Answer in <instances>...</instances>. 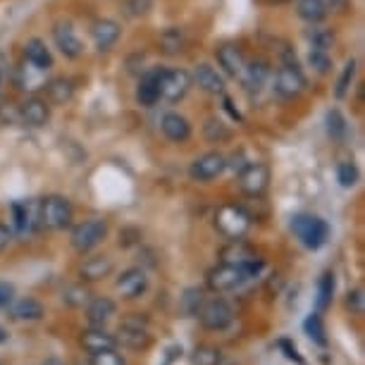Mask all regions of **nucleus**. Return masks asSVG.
Returning <instances> with one entry per match:
<instances>
[{
  "label": "nucleus",
  "instance_id": "nucleus-1",
  "mask_svg": "<svg viewBox=\"0 0 365 365\" xmlns=\"http://www.w3.org/2000/svg\"><path fill=\"white\" fill-rule=\"evenodd\" d=\"M292 232H294V237L306 246V249L318 251L325 246V241L329 237V225L318 215L301 212V215L292 217Z\"/></svg>",
  "mask_w": 365,
  "mask_h": 365
},
{
  "label": "nucleus",
  "instance_id": "nucleus-2",
  "mask_svg": "<svg viewBox=\"0 0 365 365\" xmlns=\"http://www.w3.org/2000/svg\"><path fill=\"white\" fill-rule=\"evenodd\" d=\"M253 220L249 217V212L246 208H241V205H234V203H227L222 205L217 212H215V227L217 232L222 234V237L232 239V241H239L244 237L246 232H249Z\"/></svg>",
  "mask_w": 365,
  "mask_h": 365
},
{
  "label": "nucleus",
  "instance_id": "nucleus-3",
  "mask_svg": "<svg viewBox=\"0 0 365 365\" xmlns=\"http://www.w3.org/2000/svg\"><path fill=\"white\" fill-rule=\"evenodd\" d=\"M74 220V208L65 196H46L41 201V227L53 232L67 230Z\"/></svg>",
  "mask_w": 365,
  "mask_h": 365
},
{
  "label": "nucleus",
  "instance_id": "nucleus-4",
  "mask_svg": "<svg viewBox=\"0 0 365 365\" xmlns=\"http://www.w3.org/2000/svg\"><path fill=\"white\" fill-rule=\"evenodd\" d=\"M106 237H108V222L101 217H93V220H86V222H79L74 227L70 234V244L74 251L84 256V253L93 251Z\"/></svg>",
  "mask_w": 365,
  "mask_h": 365
},
{
  "label": "nucleus",
  "instance_id": "nucleus-5",
  "mask_svg": "<svg viewBox=\"0 0 365 365\" xmlns=\"http://www.w3.org/2000/svg\"><path fill=\"white\" fill-rule=\"evenodd\" d=\"M306 77H303V72L299 70V65L296 63H284L279 67L277 72H274V96H277L279 101H296L299 96L306 91Z\"/></svg>",
  "mask_w": 365,
  "mask_h": 365
},
{
  "label": "nucleus",
  "instance_id": "nucleus-6",
  "mask_svg": "<svg viewBox=\"0 0 365 365\" xmlns=\"http://www.w3.org/2000/svg\"><path fill=\"white\" fill-rule=\"evenodd\" d=\"M196 318L201 320V325L205 329H212V332H222L232 325L234 320V311L232 306L222 299H210V301H203L201 308H198Z\"/></svg>",
  "mask_w": 365,
  "mask_h": 365
},
{
  "label": "nucleus",
  "instance_id": "nucleus-7",
  "mask_svg": "<svg viewBox=\"0 0 365 365\" xmlns=\"http://www.w3.org/2000/svg\"><path fill=\"white\" fill-rule=\"evenodd\" d=\"M270 187V168L265 163H249L239 172V189L241 194L260 198Z\"/></svg>",
  "mask_w": 365,
  "mask_h": 365
},
{
  "label": "nucleus",
  "instance_id": "nucleus-8",
  "mask_svg": "<svg viewBox=\"0 0 365 365\" xmlns=\"http://www.w3.org/2000/svg\"><path fill=\"white\" fill-rule=\"evenodd\" d=\"M158 84H160V98L177 103L182 101L184 96L189 93L191 84V74L187 70H179V67H170V70H160V77H158Z\"/></svg>",
  "mask_w": 365,
  "mask_h": 365
},
{
  "label": "nucleus",
  "instance_id": "nucleus-9",
  "mask_svg": "<svg viewBox=\"0 0 365 365\" xmlns=\"http://www.w3.org/2000/svg\"><path fill=\"white\" fill-rule=\"evenodd\" d=\"M222 263L241 267L244 274H246V279L263 270V260H260L256 253L249 249V246L241 244V241H232V244L222 251Z\"/></svg>",
  "mask_w": 365,
  "mask_h": 365
},
{
  "label": "nucleus",
  "instance_id": "nucleus-10",
  "mask_svg": "<svg viewBox=\"0 0 365 365\" xmlns=\"http://www.w3.org/2000/svg\"><path fill=\"white\" fill-rule=\"evenodd\" d=\"M115 339L117 344H122V346H127V349H134V351L146 349L150 344V334L146 332V320H143L139 313H132L122 322L120 334H117Z\"/></svg>",
  "mask_w": 365,
  "mask_h": 365
},
{
  "label": "nucleus",
  "instance_id": "nucleus-11",
  "mask_svg": "<svg viewBox=\"0 0 365 365\" xmlns=\"http://www.w3.org/2000/svg\"><path fill=\"white\" fill-rule=\"evenodd\" d=\"M227 170V158L220 150H210V153L198 155L189 168V175L194 182H212Z\"/></svg>",
  "mask_w": 365,
  "mask_h": 365
},
{
  "label": "nucleus",
  "instance_id": "nucleus-12",
  "mask_svg": "<svg viewBox=\"0 0 365 365\" xmlns=\"http://www.w3.org/2000/svg\"><path fill=\"white\" fill-rule=\"evenodd\" d=\"M19 122L31 129L46 127L48 122H51V103L36 93L26 96L22 101V106H19Z\"/></svg>",
  "mask_w": 365,
  "mask_h": 365
},
{
  "label": "nucleus",
  "instance_id": "nucleus-13",
  "mask_svg": "<svg viewBox=\"0 0 365 365\" xmlns=\"http://www.w3.org/2000/svg\"><path fill=\"white\" fill-rule=\"evenodd\" d=\"M244 279H246L244 270L237 265H230V263H220L217 267H212L208 272V277H205L208 289H212V292H217V294L232 292V289H237Z\"/></svg>",
  "mask_w": 365,
  "mask_h": 365
},
{
  "label": "nucleus",
  "instance_id": "nucleus-14",
  "mask_svg": "<svg viewBox=\"0 0 365 365\" xmlns=\"http://www.w3.org/2000/svg\"><path fill=\"white\" fill-rule=\"evenodd\" d=\"M12 217L19 234H31L41 227V201H17L12 203Z\"/></svg>",
  "mask_w": 365,
  "mask_h": 365
},
{
  "label": "nucleus",
  "instance_id": "nucleus-15",
  "mask_svg": "<svg viewBox=\"0 0 365 365\" xmlns=\"http://www.w3.org/2000/svg\"><path fill=\"white\" fill-rule=\"evenodd\" d=\"M53 41H55V48H58L67 60H77L81 58V53H84V46H81L77 31L67 22H58L53 26Z\"/></svg>",
  "mask_w": 365,
  "mask_h": 365
},
{
  "label": "nucleus",
  "instance_id": "nucleus-16",
  "mask_svg": "<svg viewBox=\"0 0 365 365\" xmlns=\"http://www.w3.org/2000/svg\"><path fill=\"white\" fill-rule=\"evenodd\" d=\"M215 58H217V65L222 67V72L227 74V77H234V79H241V74H244V70H246V63H249L244 51H241L237 43L220 46Z\"/></svg>",
  "mask_w": 365,
  "mask_h": 365
},
{
  "label": "nucleus",
  "instance_id": "nucleus-17",
  "mask_svg": "<svg viewBox=\"0 0 365 365\" xmlns=\"http://www.w3.org/2000/svg\"><path fill=\"white\" fill-rule=\"evenodd\" d=\"M191 84H196L203 93L222 96L225 93V79L215 67L208 63H198L191 72Z\"/></svg>",
  "mask_w": 365,
  "mask_h": 365
},
{
  "label": "nucleus",
  "instance_id": "nucleus-18",
  "mask_svg": "<svg viewBox=\"0 0 365 365\" xmlns=\"http://www.w3.org/2000/svg\"><path fill=\"white\" fill-rule=\"evenodd\" d=\"M15 84H17V88H22L26 93H36L41 88H46L48 72L24 60V63L15 70Z\"/></svg>",
  "mask_w": 365,
  "mask_h": 365
},
{
  "label": "nucleus",
  "instance_id": "nucleus-19",
  "mask_svg": "<svg viewBox=\"0 0 365 365\" xmlns=\"http://www.w3.org/2000/svg\"><path fill=\"white\" fill-rule=\"evenodd\" d=\"M163 136L172 143H187L191 139V125L184 115L179 113H165L160 120Z\"/></svg>",
  "mask_w": 365,
  "mask_h": 365
},
{
  "label": "nucleus",
  "instance_id": "nucleus-20",
  "mask_svg": "<svg viewBox=\"0 0 365 365\" xmlns=\"http://www.w3.org/2000/svg\"><path fill=\"white\" fill-rule=\"evenodd\" d=\"M122 36V26L115 19H98L91 24V38L101 53H108Z\"/></svg>",
  "mask_w": 365,
  "mask_h": 365
},
{
  "label": "nucleus",
  "instance_id": "nucleus-21",
  "mask_svg": "<svg viewBox=\"0 0 365 365\" xmlns=\"http://www.w3.org/2000/svg\"><path fill=\"white\" fill-rule=\"evenodd\" d=\"M146 287H148V277L141 267H132V270L122 272L115 282V289L125 296V299H139V296L146 292Z\"/></svg>",
  "mask_w": 365,
  "mask_h": 365
},
{
  "label": "nucleus",
  "instance_id": "nucleus-22",
  "mask_svg": "<svg viewBox=\"0 0 365 365\" xmlns=\"http://www.w3.org/2000/svg\"><path fill=\"white\" fill-rule=\"evenodd\" d=\"M117 315V306L113 299L108 296H96V299H88L86 303V318L93 327H106L110 320Z\"/></svg>",
  "mask_w": 365,
  "mask_h": 365
},
{
  "label": "nucleus",
  "instance_id": "nucleus-23",
  "mask_svg": "<svg viewBox=\"0 0 365 365\" xmlns=\"http://www.w3.org/2000/svg\"><path fill=\"white\" fill-rule=\"evenodd\" d=\"M158 77H160V70H150L139 79V86H136V103L143 108H153L158 101H160V84H158Z\"/></svg>",
  "mask_w": 365,
  "mask_h": 365
},
{
  "label": "nucleus",
  "instance_id": "nucleus-24",
  "mask_svg": "<svg viewBox=\"0 0 365 365\" xmlns=\"http://www.w3.org/2000/svg\"><path fill=\"white\" fill-rule=\"evenodd\" d=\"M81 346H84L86 354H101V351H110L117 346V339L115 334L106 332L103 327H93V329H86L81 334Z\"/></svg>",
  "mask_w": 365,
  "mask_h": 365
},
{
  "label": "nucleus",
  "instance_id": "nucleus-25",
  "mask_svg": "<svg viewBox=\"0 0 365 365\" xmlns=\"http://www.w3.org/2000/svg\"><path fill=\"white\" fill-rule=\"evenodd\" d=\"M267 77H270V67H267V63H263V60H258V63H246V70L244 74H241V84H244V88L249 93L253 91H260V88L265 86Z\"/></svg>",
  "mask_w": 365,
  "mask_h": 365
},
{
  "label": "nucleus",
  "instance_id": "nucleus-26",
  "mask_svg": "<svg viewBox=\"0 0 365 365\" xmlns=\"http://www.w3.org/2000/svg\"><path fill=\"white\" fill-rule=\"evenodd\" d=\"M115 270V263L108 256H96L88 258L84 265L79 267V277L84 282H98L103 277H110Z\"/></svg>",
  "mask_w": 365,
  "mask_h": 365
},
{
  "label": "nucleus",
  "instance_id": "nucleus-27",
  "mask_svg": "<svg viewBox=\"0 0 365 365\" xmlns=\"http://www.w3.org/2000/svg\"><path fill=\"white\" fill-rule=\"evenodd\" d=\"M24 60H26V63L41 67V70H46V72L53 67V55H51V51H48L46 41H41V38L26 41V43H24Z\"/></svg>",
  "mask_w": 365,
  "mask_h": 365
},
{
  "label": "nucleus",
  "instance_id": "nucleus-28",
  "mask_svg": "<svg viewBox=\"0 0 365 365\" xmlns=\"http://www.w3.org/2000/svg\"><path fill=\"white\" fill-rule=\"evenodd\" d=\"M43 306L36 301V299H29V296H24V299H12L10 301V315L15 320H41L43 318Z\"/></svg>",
  "mask_w": 365,
  "mask_h": 365
},
{
  "label": "nucleus",
  "instance_id": "nucleus-29",
  "mask_svg": "<svg viewBox=\"0 0 365 365\" xmlns=\"http://www.w3.org/2000/svg\"><path fill=\"white\" fill-rule=\"evenodd\" d=\"M46 91H48V103H53V106H65L74 96V81L67 77L48 79Z\"/></svg>",
  "mask_w": 365,
  "mask_h": 365
},
{
  "label": "nucleus",
  "instance_id": "nucleus-30",
  "mask_svg": "<svg viewBox=\"0 0 365 365\" xmlns=\"http://www.w3.org/2000/svg\"><path fill=\"white\" fill-rule=\"evenodd\" d=\"M334 289H336L334 272H325L320 277V282H318V299H315V308H318V313L327 311V308L332 306Z\"/></svg>",
  "mask_w": 365,
  "mask_h": 365
},
{
  "label": "nucleus",
  "instance_id": "nucleus-31",
  "mask_svg": "<svg viewBox=\"0 0 365 365\" xmlns=\"http://www.w3.org/2000/svg\"><path fill=\"white\" fill-rule=\"evenodd\" d=\"M203 136L208 143H225L232 139V129L222 120H217V117H208L203 125Z\"/></svg>",
  "mask_w": 365,
  "mask_h": 365
},
{
  "label": "nucleus",
  "instance_id": "nucleus-32",
  "mask_svg": "<svg viewBox=\"0 0 365 365\" xmlns=\"http://www.w3.org/2000/svg\"><path fill=\"white\" fill-rule=\"evenodd\" d=\"M303 332L308 334V339L313 344H318V346L325 349L327 346V332H325V322H322L320 313H311L303 322Z\"/></svg>",
  "mask_w": 365,
  "mask_h": 365
},
{
  "label": "nucleus",
  "instance_id": "nucleus-33",
  "mask_svg": "<svg viewBox=\"0 0 365 365\" xmlns=\"http://www.w3.org/2000/svg\"><path fill=\"white\" fill-rule=\"evenodd\" d=\"M296 10H299V17L306 19V22H320L327 15V5L322 0H299L296 3Z\"/></svg>",
  "mask_w": 365,
  "mask_h": 365
},
{
  "label": "nucleus",
  "instance_id": "nucleus-34",
  "mask_svg": "<svg viewBox=\"0 0 365 365\" xmlns=\"http://www.w3.org/2000/svg\"><path fill=\"white\" fill-rule=\"evenodd\" d=\"M325 122H327V134H329V139L336 141V143L346 141V136H349V125H346V120H344V115L339 113V110H329Z\"/></svg>",
  "mask_w": 365,
  "mask_h": 365
},
{
  "label": "nucleus",
  "instance_id": "nucleus-35",
  "mask_svg": "<svg viewBox=\"0 0 365 365\" xmlns=\"http://www.w3.org/2000/svg\"><path fill=\"white\" fill-rule=\"evenodd\" d=\"M184 48V31L177 26H170L160 34V51L165 55H177Z\"/></svg>",
  "mask_w": 365,
  "mask_h": 365
},
{
  "label": "nucleus",
  "instance_id": "nucleus-36",
  "mask_svg": "<svg viewBox=\"0 0 365 365\" xmlns=\"http://www.w3.org/2000/svg\"><path fill=\"white\" fill-rule=\"evenodd\" d=\"M354 77H356V60H349V63L344 65L339 81H336V88H334V96H336V98H344V96L349 93L351 81H354Z\"/></svg>",
  "mask_w": 365,
  "mask_h": 365
},
{
  "label": "nucleus",
  "instance_id": "nucleus-37",
  "mask_svg": "<svg viewBox=\"0 0 365 365\" xmlns=\"http://www.w3.org/2000/svg\"><path fill=\"white\" fill-rule=\"evenodd\" d=\"M220 361H222V356L215 346H198L194 351V358H191L194 365H220Z\"/></svg>",
  "mask_w": 365,
  "mask_h": 365
},
{
  "label": "nucleus",
  "instance_id": "nucleus-38",
  "mask_svg": "<svg viewBox=\"0 0 365 365\" xmlns=\"http://www.w3.org/2000/svg\"><path fill=\"white\" fill-rule=\"evenodd\" d=\"M336 179H339V184L341 187H356V182H358V170H356V165L351 163V160H344L336 165Z\"/></svg>",
  "mask_w": 365,
  "mask_h": 365
},
{
  "label": "nucleus",
  "instance_id": "nucleus-39",
  "mask_svg": "<svg viewBox=\"0 0 365 365\" xmlns=\"http://www.w3.org/2000/svg\"><path fill=\"white\" fill-rule=\"evenodd\" d=\"M308 63L318 74H327L329 67H332V60H329L327 51H320V48H311V53H308Z\"/></svg>",
  "mask_w": 365,
  "mask_h": 365
},
{
  "label": "nucleus",
  "instance_id": "nucleus-40",
  "mask_svg": "<svg viewBox=\"0 0 365 365\" xmlns=\"http://www.w3.org/2000/svg\"><path fill=\"white\" fill-rule=\"evenodd\" d=\"M203 301H205V299H203V292H201V289H189V292L184 294V299H182L184 311H187L189 315H196Z\"/></svg>",
  "mask_w": 365,
  "mask_h": 365
},
{
  "label": "nucleus",
  "instance_id": "nucleus-41",
  "mask_svg": "<svg viewBox=\"0 0 365 365\" xmlns=\"http://www.w3.org/2000/svg\"><path fill=\"white\" fill-rule=\"evenodd\" d=\"M277 349L284 354V358L287 361H292V363H296V365H306V361H303V356L299 354V349H296V344L292 341V339H279L277 341Z\"/></svg>",
  "mask_w": 365,
  "mask_h": 365
},
{
  "label": "nucleus",
  "instance_id": "nucleus-42",
  "mask_svg": "<svg viewBox=\"0 0 365 365\" xmlns=\"http://www.w3.org/2000/svg\"><path fill=\"white\" fill-rule=\"evenodd\" d=\"M91 365H127V363L115 349H110V351H101V354H93Z\"/></svg>",
  "mask_w": 365,
  "mask_h": 365
},
{
  "label": "nucleus",
  "instance_id": "nucleus-43",
  "mask_svg": "<svg viewBox=\"0 0 365 365\" xmlns=\"http://www.w3.org/2000/svg\"><path fill=\"white\" fill-rule=\"evenodd\" d=\"M125 8L129 17H146L153 10V0H127Z\"/></svg>",
  "mask_w": 365,
  "mask_h": 365
},
{
  "label": "nucleus",
  "instance_id": "nucleus-44",
  "mask_svg": "<svg viewBox=\"0 0 365 365\" xmlns=\"http://www.w3.org/2000/svg\"><path fill=\"white\" fill-rule=\"evenodd\" d=\"M63 299L65 303H70V306H84V303H88V292L84 287H70V289H65V294H63Z\"/></svg>",
  "mask_w": 365,
  "mask_h": 365
},
{
  "label": "nucleus",
  "instance_id": "nucleus-45",
  "mask_svg": "<svg viewBox=\"0 0 365 365\" xmlns=\"http://www.w3.org/2000/svg\"><path fill=\"white\" fill-rule=\"evenodd\" d=\"M0 122H3V125H17L19 106H15V103H0Z\"/></svg>",
  "mask_w": 365,
  "mask_h": 365
},
{
  "label": "nucleus",
  "instance_id": "nucleus-46",
  "mask_svg": "<svg viewBox=\"0 0 365 365\" xmlns=\"http://www.w3.org/2000/svg\"><path fill=\"white\" fill-rule=\"evenodd\" d=\"M363 301H365L363 289H354V292H349L346 296V306L351 308V313H356V315H363Z\"/></svg>",
  "mask_w": 365,
  "mask_h": 365
},
{
  "label": "nucleus",
  "instance_id": "nucleus-47",
  "mask_svg": "<svg viewBox=\"0 0 365 365\" xmlns=\"http://www.w3.org/2000/svg\"><path fill=\"white\" fill-rule=\"evenodd\" d=\"M311 41H313V48H320V51H327L329 46H332V41H334V36L329 31H313L311 34Z\"/></svg>",
  "mask_w": 365,
  "mask_h": 365
},
{
  "label": "nucleus",
  "instance_id": "nucleus-48",
  "mask_svg": "<svg viewBox=\"0 0 365 365\" xmlns=\"http://www.w3.org/2000/svg\"><path fill=\"white\" fill-rule=\"evenodd\" d=\"M12 299H15V287L8 284V282H0V308L10 306Z\"/></svg>",
  "mask_w": 365,
  "mask_h": 365
},
{
  "label": "nucleus",
  "instance_id": "nucleus-49",
  "mask_svg": "<svg viewBox=\"0 0 365 365\" xmlns=\"http://www.w3.org/2000/svg\"><path fill=\"white\" fill-rule=\"evenodd\" d=\"M12 241V232L8 230V227H5L3 222H0V251H5L8 249V244Z\"/></svg>",
  "mask_w": 365,
  "mask_h": 365
},
{
  "label": "nucleus",
  "instance_id": "nucleus-50",
  "mask_svg": "<svg viewBox=\"0 0 365 365\" xmlns=\"http://www.w3.org/2000/svg\"><path fill=\"white\" fill-rule=\"evenodd\" d=\"M246 165H249V163L244 160V153H237V155H232V163H227V168H232V170L241 172V170L246 168Z\"/></svg>",
  "mask_w": 365,
  "mask_h": 365
},
{
  "label": "nucleus",
  "instance_id": "nucleus-51",
  "mask_svg": "<svg viewBox=\"0 0 365 365\" xmlns=\"http://www.w3.org/2000/svg\"><path fill=\"white\" fill-rule=\"evenodd\" d=\"M165 354H168V356H165V363L163 365H170L172 361H177V358L182 356V346H170L168 351H165Z\"/></svg>",
  "mask_w": 365,
  "mask_h": 365
},
{
  "label": "nucleus",
  "instance_id": "nucleus-52",
  "mask_svg": "<svg viewBox=\"0 0 365 365\" xmlns=\"http://www.w3.org/2000/svg\"><path fill=\"white\" fill-rule=\"evenodd\" d=\"M41 365H63V363H60L58 358H48V361H46V363H41Z\"/></svg>",
  "mask_w": 365,
  "mask_h": 365
},
{
  "label": "nucleus",
  "instance_id": "nucleus-53",
  "mask_svg": "<svg viewBox=\"0 0 365 365\" xmlns=\"http://www.w3.org/2000/svg\"><path fill=\"white\" fill-rule=\"evenodd\" d=\"M5 341H8V332H5V329L0 327V344H5Z\"/></svg>",
  "mask_w": 365,
  "mask_h": 365
},
{
  "label": "nucleus",
  "instance_id": "nucleus-54",
  "mask_svg": "<svg viewBox=\"0 0 365 365\" xmlns=\"http://www.w3.org/2000/svg\"><path fill=\"white\" fill-rule=\"evenodd\" d=\"M322 3H325V5H327V8H329V5H334V3H336V0H322Z\"/></svg>",
  "mask_w": 365,
  "mask_h": 365
},
{
  "label": "nucleus",
  "instance_id": "nucleus-55",
  "mask_svg": "<svg viewBox=\"0 0 365 365\" xmlns=\"http://www.w3.org/2000/svg\"><path fill=\"white\" fill-rule=\"evenodd\" d=\"M3 79H5V74L0 72V91H3Z\"/></svg>",
  "mask_w": 365,
  "mask_h": 365
}]
</instances>
